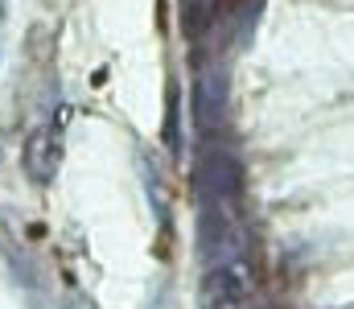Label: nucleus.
<instances>
[{
	"label": "nucleus",
	"mask_w": 354,
	"mask_h": 309,
	"mask_svg": "<svg viewBox=\"0 0 354 309\" xmlns=\"http://www.w3.org/2000/svg\"><path fill=\"white\" fill-rule=\"evenodd\" d=\"M21 161H25L29 182L50 186L54 174H58V165H62V136H58V128H54V124L33 128V132L25 136V153H21Z\"/></svg>",
	"instance_id": "obj_2"
},
{
	"label": "nucleus",
	"mask_w": 354,
	"mask_h": 309,
	"mask_svg": "<svg viewBox=\"0 0 354 309\" xmlns=\"http://www.w3.org/2000/svg\"><path fill=\"white\" fill-rule=\"evenodd\" d=\"M214 12H218V0H181V21H185L189 37L206 33V25L214 21Z\"/></svg>",
	"instance_id": "obj_3"
},
{
	"label": "nucleus",
	"mask_w": 354,
	"mask_h": 309,
	"mask_svg": "<svg viewBox=\"0 0 354 309\" xmlns=\"http://www.w3.org/2000/svg\"><path fill=\"white\" fill-rule=\"evenodd\" d=\"M252 293H256V281L248 260L239 256L210 264V272L202 277V309H248Z\"/></svg>",
	"instance_id": "obj_1"
}]
</instances>
